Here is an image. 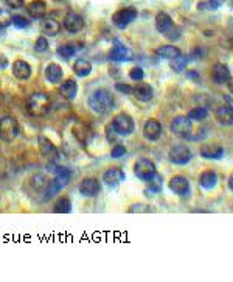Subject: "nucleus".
Returning <instances> with one entry per match:
<instances>
[{
    "label": "nucleus",
    "instance_id": "obj_21",
    "mask_svg": "<svg viewBox=\"0 0 233 282\" xmlns=\"http://www.w3.org/2000/svg\"><path fill=\"white\" fill-rule=\"evenodd\" d=\"M61 95L66 100H75L78 95V83L73 78H69L66 81H62L61 88H59Z\"/></svg>",
    "mask_w": 233,
    "mask_h": 282
},
{
    "label": "nucleus",
    "instance_id": "obj_15",
    "mask_svg": "<svg viewBox=\"0 0 233 282\" xmlns=\"http://www.w3.org/2000/svg\"><path fill=\"white\" fill-rule=\"evenodd\" d=\"M230 69L227 64L224 62H216L213 67H211V80L216 84H225L230 80Z\"/></svg>",
    "mask_w": 233,
    "mask_h": 282
},
{
    "label": "nucleus",
    "instance_id": "obj_29",
    "mask_svg": "<svg viewBox=\"0 0 233 282\" xmlns=\"http://www.w3.org/2000/svg\"><path fill=\"white\" fill-rule=\"evenodd\" d=\"M73 72L79 78L89 77L92 74V62L89 59H76L73 64Z\"/></svg>",
    "mask_w": 233,
    "mask_h": 282
},
{
    "label": "nucleus",
    "instance_id": "obj_41",
    "mask_svg": "<svg viewBox=\"0 0 233 282\" xmlns=\"http://www.w3.org/2000/svg\"><path fill=\"white\" fill-rule=\"evenodd\" d=\"M129 78L132 80V81H142L143 78H145V72H143V69L142 67H132L131 70H129Z\"/></svg>",
    "mask_w": 233,
    "mask_h": 282
},
{
    "label": "nucleus",
    "instance_id": "obj_20",
    "mask_svg": "<svg viewBox=\"0 0 233 282\" xmlns=\"http://www.w3.org/2000/svg\"><path fill=\"white\" fill-rule=\"evenodd\" d=\"M218 184V173L215 170H204L199 177V186L205 190L215 189Z\"/></svg>",
    "mask_w": 233,
    "mask_h": 282
},
{
    "label": "nucleus",
    "instance_id": "obj_27",
    "mask_svg": "<svg viewBox=\"0 0 233 282\" xmlns=\"http://www.w3.org/2000/svg\"><path fill=\"white\" fill-rule=\"evenodd\" d=\"M73 136L76 137V140L82 145H86L87 140H89V136H90V128L86 125V123H82V122H78L75 123L73 126Z\"/></svg>",
    "mask_w": 233,
    "mask_h": 282
},
{
    "label": "nucleus",
    "instance_id": "obj_5",
    "mask_svg": "<svg viewBox=\"0 0 233 282\" xmlns=\"http://www.w3.org/2000/svg\"><path fill=\"white\" fill-rule=\"evenodd\" d=\"M112 126L117 131V134H120V136H129L135 129L134 119L128 113H118L112 120Z\"/></svg>",
    "mask_w": 233,
    "mask_h": 282
},
{
    "label": "nucleus",
    "instance_id": "obj_11",
    "mask_svg": "<svg viewBox=\"0 0 233 282\" xmlns=\"http://www.w3.org/2000/svg\"><path fill=\"white\" fill-rule=\"evenodd\" d=\"M62 25L69 33H79L84 28V17L75 11H69L62 20Z\"/></svg>",
    "mask_w": 233,
    "mask_h": 282
},
{
    "label": "nucleus",
    "instance_id": "obj_10",
    "mask_svg": "<svg viewBox=\"0 0 233 282\" xmlns=\"http://www.w3.org/2000/svg\"><path fill=\"white\" fill-rule=\"evenodd\" d=\"M168 186H169V190L174 192L182 198H187L190 192H192V186H190V181L185 177H173L169 180Z\"/></svg>",
    "mask_w": 233,
    "mask_h": 282
},
{
    "label": "nucleus",
    "instance_id": "obj_24",
    "mask_svg": "<svg viewBox=\"0 0 233 282\" xmlns=\"http://www.w3.org/2000/svg\"><path fill=\"white\" fill-rule=\"evenodd\" d=\"M27 11L33 19H44L47 14V4L44 0H33L27 5Z\"/></svg>",
    "mask_w": 233,
    "mask_h": 282
},
{
    "label": "nucleus",
    "instance_id": "obj_23",
    "mask_svg": "<svg viewBox=\"0 0 233 282\" xmlns=\"http://www.w3.org/2000/svg\"><path fill=\"white\" fill-rule=\"evenodd\" d=\"M62 77H64V72H62V67L59 66V64H56V62L47 64V67H45V78H47L49 83L58 84V83L62 81Z\"/></svg>",
    "mask_w": 233,
    "mask_h": 282
},
{
    "label": "nucleus",
    "instance_id": "obj_22",
    "mask_svg": "<svg viewBox=\"0 0 233 282\" xmlns=\"http://www.w3.org/2000/svg\"><path fill=\"white\" fill-rule=\"evenodd\" d=\"M61 30H62V25L58 22V20H55L52 17L44 19L42 20V24H40V31L44 33L45 36H50V38L58 36L61 33Z\"/></svg>",
    "mask_w": 233,
    "mask_h": 282
},
{
    "label": "nucleus",
    "instance_id": "obj_7",
    "mask_svg": "<svg viewBox=\"0 0 233 282\" xmlns=\"http://www.w3.org/2000/svg\"><path fill=\"white\" fill-rule=\"evenodd\" d=\"M168 158L176 165H185L193 159V153L187 145H173L168 151Z\"/></svg>",
    "mask_w": 233,
    "mask_h": 282
},
{
    "label": "nucleus",
    "instance_id": "obj_9",
    "mask_svg": "<svg viewBox=\"0 0 233 282\" xmlns=\"http://www.w3.org/2000/svg\"><path fill=\"white\" fill-rule=\"evenodd\" d=\"M134 173H135V177L140 178L142 181H148L154 173H157V168L151 159L142 158L134 164Z\"/></svg>",
    "mask_w": 233,
    "mask_h": 282
},
{
    "label": "nucleus",
    "instance_id": "obj_16",
    "mask_svg": "<svg viewBox=\"0 0 233 282\" xmlns=\"http://www.w3.org/2000/svg\"><path fill=\"white\" fill-rule=\"evenodd\" d=\"M37 147H39L40 155L44 156V158H47V159H50V161L55 159V158H58V150H56L55 144H53L49 137L39 136V137H37Z\"/></svg>",
    "mask_w": 233,
    "mask_h": 282
},
{
    "label": "nucleus",
    "instance_id": "obj_8",
    "mask_svg": "<svg viewBox=\"0 0 233 282\" xmlns=\"http://www.w3.org/2000/svg\"><path fill=\"white\" fill-rule=\"evenodd\" d=\"M171 133L177 137H190L193 131V123L188 116H177L171 120Z\"/></svg>",
    "mask_w": 233,
    "mask_h": 282
},
{
    "label": "nucleus",
    "instance_id": "obj_38",
    "mask_svg": "<svg viewBox=\"0 0 233 282\" xmlns=\"http://www.w3.org/2000/svg\"><path fill=\"white\" fill-rule=\"evenodd\" d=\"M13 25L17 27V28H27V27H30V20L25 16L14 14L13 16Z\"/></svg>",
    "mask_w": 233,
    "mask_h": 282
},
{
    "label": "nucleus",
    "instance_id": "obj_33",
    "mask_svg": "<svg viewBox=\"0 0 233 282\" xmlns=\"http://www.w3.org/2000/svg\"><path fill=\"white\" fill-rule=\"evenodd\" d=\"M75 52H76V47L73 44H64L56 49L58 56H61L62 59H70L72 56H75Z\"/></svg>",
    "mask_w": 233,
    "mask_h": 282
},
{
    "label": "nucleus",
    "instance_id": "obj_26",
    "mask_svg": "<svg viewBox=\"0 0 233 282\" xmlns=\"http://www.w3.org/2000/svg\"><path fill=\"white\" fill-rule=\"evenodd\" d=\"M109 59L111 61H129L131 59V52L128 47L123 44H115L111 52H109Z\"/></svg>",
    "mask_w": 233,
    "mask_h": 282
},
{
    "label": "nucleus",
    "instance_id": "obj_40",
    "mask_svg": "<svg viewBox=\"0 0 233 282\" xmlns=\"http://www.w3.org/2000/svg\"><path fill=\"white\" fill-rule=\"evenodd\" d=\"M124 153H126V147H124V145H121V144H117V145H114V147H112V150H111V156H112L114 159H118V158L124 156Z\"/></svg>",
    "mask_w": 233,
    "mask_h": 282
},
{
    "label": "nucleus",
    "instance_id": "obj_13",
    "mask_svg": "<svg viewBox=\"0 0 233 282\" xmlns=\"http://www.w3.org/2000/svg\"><path fill=\"white\" fill-rule=\"evenodd\" d=\"M79 193L82 197L94 198L100 193V181L97 178H84L79 184Z\"/></svg>",
    "mask_w": 233,
    "mask_h": 282
},
{
    "label": "nucleus",
    "instance_id": "obj_42",
    "mask_svg": "<svg viewBox=\"0 0 233 282\" xmlns=\"http://www.w3.org/2000/svg\"><path fill=\"white\" fill-rule=\"evenodd\" d=\"M151 210V206H148V204H142V203H137V204H132L128 212L134 214V212H150Z\"/></svg>",
    "mask_w": 233,
    "mask_h": 282
},
{
    "label": "nucleus",
    "instance_id": "obj_45",
    "mask_svg": "<svg viewBox=\"0 0 233 282\" xmlns=\"http://www.w3.org/2000/svg\"><path fill=\"white\" fill-rule=\"evenodd\" d=\"M115 134H117V131H115L114 126H112V123H111V125L108 126V140L112 142V140L115 139Z\"/></svg>",
    "mask_w": 233,
    "mask_h": 282
},
{
    "label": "nucleus",
    "instance_id": "obj_4",
    "mask_svg": "<svg viewBox=\"0 0 233 282\" xmlns=\"http://www.w3.org/2000/svg\"><path fill=\"white\" fill-rule=\"evenodd\" d=\"M138 16V11L137 8L134 7H128V8H121L118 11L114 13L112 16V24L118 28V30H124V28H128L134 20L137 19Z\"/></svg>",
    "mask_w": 233,
    "mask_h": 282
},
{
    "label": "nucleus",
    "instance_id": "obj_39",
    "mask_svg": "<svg viewBox=\"0 0 233 282\" xmlns=\"http://www.w3.org/2000/svg\"><path fill=\"white\" fill-rule=\"evenodd\" d=\"M34 50L42 53V52H47L49 50V41L45 36H39L34 42Z\"/></svg>",
    "mask_w": 233,
    "mask_h": 282
},
{
    "label": "nucleus",
    "instance_id": "obj_36",
    "mask_svg": "<svg viewBox=\"0 0 233 282\" xmlns=\"http://www.w3.org/2000/svg\"><path fill=\"white\" fill-rule=\"evenodd\" d=\"M188 117L192 120H195V122H201V120L208 117V110H207V108H202V106L193 108V110L188 113Z\"/></svg>",
    "mask_w": 233,
    "mask_h": 282
},
{
    "label": "nucleus",
    "instance_id": "obj_25",
    "mask_svg": "<svg viewBox=\"0 0 233 282\" xmlns=\"http://www.w3.org/2000/svg\"><path fill=\"white\" fill-rule=\"evenodd\" d=\"M215 117H216V120H218L221 125H224V126L233 125V108L228 106V104L219 106L218 110H216V113H215Z\"/></svg>",
    "mask_w": 233,
    "mask_h": 282
},
{
    "label": "nucleus",
    "instance_id": "obj_34",
    "mask_svg": "<svg viewBox=\"0 0 233 282\" xmlns=\"http://www.w3.org/2000/svg\"><path fill=\"white\" fill-rule=\"evenodd\" d=\"M162 184H163V178L159 175V173H154V175L146 181L148 189H150L151 192H154V193L162 190Z\"/></svg>",
    "mask_w": 233,
    "mask_h": 282
},
{
    "label": "nucleus",
    "instance_id": "obj_30",
    "mask_svg": "<svg viewBox=\"0 0 233 282\" xmlns=\"http://www.w3.org/2000/svg\"><path fill=\"white\" fill-rule=\"evenodd\" d=\"M50 183L52 181L45 175H42V173H36V175H33L31 180H30V184L34 189H37V192H45V193L50 187Z\"/></svg>",
    "mask_w": 233,
    "mask_h": 282
},
{
    "label": "nucleus",
    "instance_id": "obj_18",
    "mask_svg": "<svg viewBox=\"0 0 233 282\" xmlns=\"http://www.w3.org/2000/svg\"><path fill=\"white\" fill-rule=\"evenodd\" d=\"M124 178H126L124 171L118 167L108 168L103 175V181H104V184H108V186H118L120 183L124 181Z\"/></svg>",
    "mask_w": 233,
    "mask_h": 282
},
{
    "label": "nucleus",
    "instance_id": "obj_46",
    "mask_svg": "<svg viewBox=\"0 0 233 282\" xmlns=\"http://www.w3.org/2000/svg\"><path fill=\"white\" fill-rule=\"evenodd\" d=\"M187 78H190V80H199V72H196V70H187Z\"/></svg>",
    "mask_w": 233,
    "mask_h": 282
},
{
    "label": "nucleus",
    "instance_id": "obj_14",
    "mask_svg": "<svg viewBox=\"0 0 233 282\" xmlns=\"http://www.w3.org/2000/svg\"><path fill=\"white\" fill-rule=\"evenodd\" d=\"M31 74H33V69H31V66H30V64H28L27 61H24V59H16V61L13 62V75H14L19 81H27V80H30Z\"/></svg>",
    "mask_w": 233,
    "mask_h": 282
},
{
    "label": "nucleus",
    "instance_id": "obj_12",
    "mask_svg": "<svg viewBox=\"0 0 233 282\" xmlns=\"http://www.w3.org/2000/svg\"><path fill=\"white\" fill-rule=\"evenodd\" d=\"M143 136L146 140L150 142H156L160 139L162 136V125L159 120L156 119H148L143 125Z\"/></svg>",
    "mask_w": 233,
    "mask_h": 282
},
{
    "label": "nucleus",
    "instance_id": "obj_44",
    "mask_svg": "<svg viewBox=\"0 0 233 282\" xmlns=\"http://www.w3.org/2000/svg\"><path fill=\"white\" fill-rule=\"evenodd\" d=\"M5 4H7L10 8L16 10V8H22V7H24V0H5Z\"/></svg>",
    "mask_w": 233,
    "mask_h": 282
},
{
    "label": "nucleus",
    "instance_id": "obj_35",
    "mask_svg": "<svg viewBox=\"0 0 233 282\" xmlns=\"http://www.w3.org/2000/svg\"><path fill=\"white\" fill-rule=\"evenodd\" d=\"M187 64H188V58L182 56V55H179L177 58L169 61V66H171V69L174 72H183L187 69Z\"/></svg>",
    "mask_w": 233,
    "mask_h": 282
},
{
    "label": "nucleus",
    "instance_id": "obj_32",
    "mask_svg": "<svg viewBox=\"0 0 233 282\" xmlns=\"http://www.w3.org/2000/svg\"><path fill=\"white\" fill-rule=\"evenodd\" d=\"M53 212H56V214H69V212H72V200L67 197V195H62V197H59L55 201Z\"/></svg>",
    "mask_w": 233,
    "mask_h": 282
},
{
    "label": "nucleus",
    "instance_id": "obj_37",
    "mask_svg": "<svg viewBox=\"0 0 233 282\" xmlns=\"http://www.w3.org/2000/svg\"><path fill=\"white\" fill-rule=\"evenodd\" d=\"M13 24V14L8 10L0 8V28H7Z\"/></svg>",
    "mask_w": 233,
    "mask_h": 282
},
{
    "label": "nucleus",
    "instance_id": "obj_3",
    "mask_svg": "<svg viewBox=\"0 0 233 282\" xmlns=\"http://www.w3.org/2000/svg\"><path fill=\"white\" fill-rule=\"evenodd\" d=\"M19 134V122L13 116L0 117V140L2 142H13Z\"/></svg>",
    "mask_w": 233,
    "mask_h": 282
},
{
    "label": "nucleus",
    "instance_id": "obj_6",
    "mask_svg": "<svg viewBox=\"0 0 233 282\" xmlns=\"http://www.w3.org/2000/svg\"><path fill=\"white\" fill-rule=\"evenodd\" d=\"M70 180H72V171L69 168H66V167H58L56 171H55V178L50 183V187H49L45 195L49 197V195H53V193L59 192L62 187L69 186Z\"/></svg>",
    "mask_w": 233,
    "mask_h": 282
},
{
    "label": "nucleus",
    "instance_id": "obj_47",
    "mask_svg": "<svg viewBox=\"0 0 233 282\" xmlns=\"http://www.w3.org/2000/svg\"><path fill=\"white\" fill-rule=\"evenodd\" d=\"M227 184H228V189L233 192V173H231V175L228 177V181H227Z\"/></svg>",
    "mask_w": 233,
    "mask_h": 282
},
{
    "label": "nucleus",
    "instance_id": "obj_19",
    "mask_svg": "<svg viewBox=\"0 0 233 282\" xmlns=\"http://www.w3.org/2000/svg\"><path fill=\"white\" fill-rule=\"evenodd\" d=\"M201 156L205 159H221L224 156V148L218 144H204L201 147Z\"/></svg>",
    "mask_w": 233,
    "mask_h": 282
},
{
    "label": "nucleus",
    "instance_id": "obj_2",
    "mask_svg": "<svg viewBox=\"0 0 233 282\" xmlns=\"http://www.w3.org/2000/svg\"><path fill=\"white\" fill-rule=\"evenodd\" d=\"M52 100L44 92H34L28 97L27 101V110L33 117H44L50 113Z\"/></svg>",
    "mask_w": 233,
    "mask_h": 282
},
{
    "label": "nucleus",
    "instance_id": "obj_43",
    "mask_svg": "<svg viewBox=\"0 0 233 282\" xmlns=\"http://www.w3.org/2000/svg\"><path fill=\"white\" fill-rule=\"evenodd\" d=\"M115 89L121 94H132V88L129 84H126V83H117L115 84Z\"/></svg>",
    "mask_w": 233,
    "mask_h": 282
},
{
    "label": "nucleus",
    "instance_id": "obj_28",
    "mask_svg": "<svg viewBox=\"0 0 233 282\" xmlns=\"http://www.w3.org/2000/svg\"><path fill=\"white\" fill-rule=\"evenodd\" d=\"M173 28V19L169 17V14L166 13H159L156 16V30L159 33H168L169 30Z\"/></svg>",
    "mask_w": 233,
    "mask_h": 282
},
{
    "label": "nucleus",
    "instance_id": "obj_1",
    "mask_svg": "<svg viewBox=\"0 0 233 282\" xmlns=\"http://www.w3.org/2000/svg\"><path fill=\"white\" fill-rule=\"evenodd\" d=\"M89 106L95 114H108L114 108V95L108 89H97L89 97Z\"/></svg>",
    "mask_w": 233,
    "mask_h": 282
},
{
    "label": "nucleus",
    "instance_id": "obj_31",
    "mask_svg": "<svg viewBox=\"0 0 233 282\" xmlns=\"http://www.w3.org/2000/svg\"><path fill=\"white\" fill-rule=\"evenodd\" d=\"M156 55L163 58V59H174L180 55V50L179 47H174V46H160L156 49Z\"/></svg>",
    "mask_w": 233,
    "mask_h": 282
},
{
    "label": "nucleus",
    "instance_id": "obj_17",
    "mask_svg": "<svg viewBox=\"0 0 233 282\" xmlns=\"http://www.w3.org/2000/svg\"><path fill=\"white\" fill-rule=\"evenodd\" d=\"M132 94L134 97L142 101V103H148V101H151L153 97H154V89L151 88V84H148V83H140L135 84V88L132 89Z\"/></svg>",
    "mask_w": 233,
    "mask_h": 282
},
{
    "label": "nucleus",
    "instance_id": "obj_48",
    "mask_svg": "<svg viewBox=\"0 0 233 282\" xmlns=\"http://www.w3.org/2000/svg\"><path fill=\"white\" fill-rule=\"evenodd\" d=\"M227 84H228V91H230V94H233V78H230Z\"/></svg>",
    "mask_w": 233,
    "mask_h": 282
}]
</instances>
